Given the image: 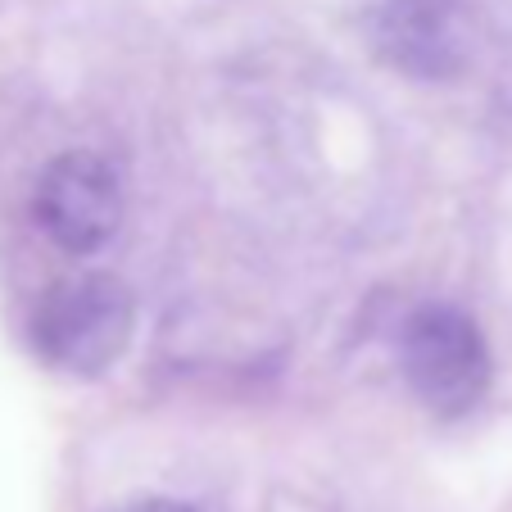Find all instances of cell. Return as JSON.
<instances>
[{
  "instance_id": "6da1fadb",
  "label": "cell",
  "mask_w": 512,
  "mask_h": 512,
  "mask_svg": "<svg viewBox=\"0 0 512 512\" xmlns=\"http://www.w3.org/2000/svg\"><path fill=\"white\" fill-rule=\"evenodd\" d=\"M132 327V290L118 277L87 272V277H68L41 295L37 313H32V349L59 372L96 377L123 358Z\"/></svg>"
},
{
  "instance_id": "7a4b0ae2",
  "label": "cell",
  "mask_w": 512,
  "mask_h": 512,
  "mask_svg": "<svg viewBox=\"0 0 512 512\" xmlns=\"http://www.w3.org/2000/svg\"><path fill=\"white\" fill-rule=\"evenodd\" d=\"M399 363L431 413H467L481 404L485 386H490V354L476 331L472 318L458 309H440L426 304L399 331Z\"/></svg>"
},
{
  "instance_id": "3957f363",
  "label": "cell",
  "mask_w": 512,
  "mask_h": 512,
  "mask_svg": "<svg viewBox=\"0 0 512 512\" xmlns=\"http://www.w3.org/2000/svg\"><path fill=\"white\" fill-rule=\"evenodd\" d=\"M32 213H37L41 232L59 250H68V254L100 250L118 232V218H123L118 173L100 155L68 150V155L50 159L46 173L37 177Z\"/></svg>"
},
{
  "instance_id": "277c9868",
  "label": "cell",
  "mask_w": 512,
  "mask_h": 512,
  "mask_svg": "<svg viewBox=\"0 0 512 512\" xmlns=\"http://www.w3.org/2000/svg\"><path fill=\"white\" fill-rule=\"evenodd\" d=\"M123 512H191V508H186V503H173V499H141Z\"/></svg>"
}]
</instances>
